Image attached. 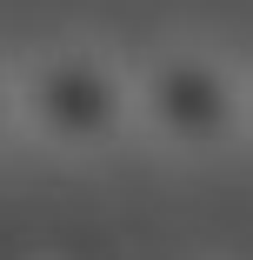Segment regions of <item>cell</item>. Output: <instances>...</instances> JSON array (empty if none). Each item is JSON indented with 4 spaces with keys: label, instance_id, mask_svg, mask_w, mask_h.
<instances>
[{
    "label": "cell",
    "instance_id": "1",
    "mask_svg": "<svg viewBox=\"0 0 253 260\" xmlns=\"http://www.w3.org/2000/svg\"><path fill=\"white\" fill-rule=\"evenodd\" d=\"M20 134L60 160H100L133 134V60L87 40H60L14 67Z\"/></svg>",
    "mask_w": 253,
    "mask_h": 260
},
{
    "label": "cell",
    "instance_id": "2",
    "mask_svg": "<svg viewBox=\"0 0 253 260\" xmlns=\"http://www.w3.org/2000/svg\"><path fill=\"white\" fill-rule=\"evenodd\" d=\"M133 134H147L160 153H180V160L227 153L233 140L253 134L246 67L193 40L133 60Z\"/></svg>",
    "mask_w": 253,
    "mask_h": 260
},
{
    "label": "cell",
    "instance_id": "3",
    "mask_svg": "<svg viewBox=\"0 0 253 260\" xmlns=\"http://www.w3.org/2000/svg\"><path fill=\"white\" fill-rule=\"evenodd\" d=\"M20 134V87H14V67L0 60V147Z\"/></svg>",
    "mask_w": 253,
    "mask_h": 260
},
{
    "label": "cell",
    "instance_id": "4",
    "mask_svg": "<svg viewBox=\"0 0 253 260\" xmlns=\"http://www.w3.org/2000/svg\"><path fill=\"white\" fill-rule=\"evenodd\" d=\"M246 93H253V67H246Z\"/></svg>",
    "mask_w": 253,
    "mask_h": 260
}]
</instances>
